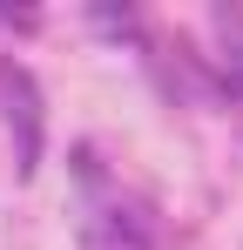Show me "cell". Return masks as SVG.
<instances>
[{"label": "cell", "mask_w": 243, "mask_h": 250, "mask_svg": "<svg viewBox=\"0 0 243 250\" xmlns=\"http://www.w3.org/2000/svg\"><path fill=\"white\" fill-rule=\"evenodd\" d=\"M81 189H88V216H81V250H156V230L135 203H122L101 183L95 149H81Z\"/></svg>", "instance_id": "1"}, {"label": "cell", "mask_w": 243, "mask_h": 250, "mask_svg": "<svg viewBox=\"0 0 243 250\" xmlns=\"http://www.w3.org/2000/svg\"><path fill=\"white\" fill-rule=\"evenodd\" d=\"M0 122H7V135H14V169L34 176L40 149H47V108H40L34 75H27L14 54H0Z\"/></svg>", "instance_id": "2"}]
</instances>
